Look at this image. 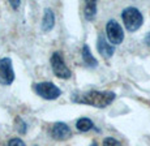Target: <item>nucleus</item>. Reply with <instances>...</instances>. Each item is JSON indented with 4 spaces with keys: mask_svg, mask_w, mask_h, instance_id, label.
Instances as JSON below:
<instances>
[{
    "mask_svg": "<svg viewBox=\"0 0 150 146\" xmlns=\"http://www.w3.org/2000/svg\"><path fill=\"white\" fill-rule=\"evenodd\" d=\"M115 98H116V94L114 91H99V90L73 93L71 95L72 102L80 103V104H89L97 108L107 107L115 101Z\"/></svg>",
    "mask_w": 150,
    "mask_h": 146,
    "instance_id": "obj_1",
    "label": "nucleus"
},
{
    "mask_svg": "<svg viewBox=\"0 0 150 146\" xmlns=\"http://www.w3.org/2000/svg\"><path fill=\"white\" fill-rule=\"evenodd\" d=\"M122 18L129 33H134L142 26L144 17L142 13L134 7H128L122 12Z\"/></svg>",
    "mask_w": 150,
    "mask_h": 146,
    "instance_id": "obj_2",
    "label": "nucleus"
},
{
    "mask_svg": "<svg viewBox=\"0 0 150 146\" xmlns=\"http://www.w3.org/2000/svg\"><path fill=\"white\" fill-rule=\"evenodd\" d=\"M50 63H51L52 72L56 77L63 78V80L71 78L72 72H71V69L67 67L64 59H63V55L60 52H54L52 56H51V59H50Z\"/></svg>",
    "mask_w": 150,
    "mask_h": 146,
    "instance_id": "obj_3",
    "label": "nucleus"
},
{
    "mask_svg": "<svg viewBox=\"0 0 150 146\" xmlns=\"http://www.w3.org/2000/svg\"><path fill=\"white\" fill-rule=\"evenodd\" d=\"M34 90H35V93L39 97H42L43 99H47V101H52V99H56L62 95V90L55 84H52V82H39V84H35Z\"/></svg>",
    "mask_w": 150,
    "mask_h": 146,
    "instance_id": "obj_4",
    "label": "nucleus"
},
{
    "mask_svg": "<svg viewBox=\"0 0 150 146\" xmlns=\"http://www.w3.org/2000/svg\"><path fill=\"white\" fill-rule=\"evenodd\" d=\"M106 33L110 44H120L124 41V31L120 24L115 20H110L106 25Z\"/></svg>",
    "mask_w": 150,
    "mask_h": 146,
    "instance_id": "obj_5",
    "label": "nucleus"
},
{
    "mask_svg": "<svg viewBox=\"0 0 150 146\" xmlns=\"http://www.w3.org/2000/svg\"><path fill=\"white\" fill-rule=\"evenodd\" d=\"M14 81V71L9 58L0 59V84L11 85Z\"/></svg>",
    "mask_w": 150,
    "mask_h": 146,
    "instance_id": "obj_6",
    "label": "nucleus"
},
{
    "mask_svg": "<svg viewBox=\"0 0 150 146\" xmlns=\"http://www.w3.org/2000/svg\"><path fill=\"white\" fill-rule=\"evenodd\" d=\"M51 136L56 141H64V140H68L71 137V129L65 123H55L52 129H51Z\"/></svg>",
    "mask_w": 150,
    "mask_h": 146,
    "instance_id": "obj_7",
    "label": "nucleus"
},
{
    "mask_svg": "<svg viewBox=\"0 0 150 146\" xmlns=\"http://www.w3.org/2000/svg\"><path fill=\"white\" fill-rule=\"evenodd\" d=\"M97 48H98V52H99L105 59H110L115 52V47L106 41V38H105L103 34H99V35H98Z\"/></svg>",
    "mask_w": 150,
    "mask_h": 146,
    "instance_id": "obj_8",
    "label": "nucleus"
},
{
    "mask_svg": "<svg viewBox=\"0 0 150 146\" xmlns=\"http://www.w3.org/2000/svg\"><path fill=\"white\" fill-rule=\"evenodd\" d=\"M55 25V15L52 12V9L46 8L45 13H43V18H42V30L43 31H50Z\"/></svg>",
    "mask_w": 150,
    "mask_h": 146,
    "instance_id": "obj_9",
    "label": "nucleus"
},
{
    "mask_svg": "<svg viewBox=\"0 0 150 146\" xmlns=\"http://www.w3.org/2000/svg\"><path fill=\"white\" fill-rule=\"evenodd\" d=\"M81 56H82L83 63H85L86 65H89V67L96 68L97 65H98V60L93 56V54H91V51H90V47H89L88 44H85V46L82 47Z\"/></svg>",
    "mask_w": 150,
    "mask_h": 146,
    "instance_id": "obj_10",
    "label": "nucleus"
},
{
    "mask_svg": "<svg viewBox=\"0 0 150 146\" xmlns=\"http://www.w3.org/2000/svg\"><path fill=\"white\" fill-rule=\"evenodd\" d=\"M83 16L88 21H93L97 16V1L96 0H90L86 1L85 9H83Z\"/></svg>",
    "mask_w": 150,
    "mask_h": 146,
    "instance_id": "obj_11",
    "label": "nucleus"
},
{
    "mask_svg": "<svg viewBox=\"0 0 150 146\" xmlns=\"http://www.w3.org/2000/svg\"><path fill=\"white\" fill-rule=\"evenodd\" d=\"M93 127H94L93 121H91L90 119H88V117H81V119H79L76 123V128H77V130H80V132H88Z\"/></svg>",
    "mask_w": 150,
    "mask_h": 146,
    "instance_id": "obj_12",
    "label": "nucleus"
},
{
    "mask_svg": "<svg viewBox=\"0 0 150 146\" xmlns=\"http://www.w3.org/2000/svg\"><path fill=\"white\" fill-rule=\"evenodd\" d=\"M103 146H122V144L116 138H114V137H107L103 141Z\"/></svg>",
    "mask_w": 150,
    "mask_h": 146,
    "instance_id": "obj_13",
    "label": "nucleus"
},
{
    "mask_svg": "<svg viewBox=\"0 0 150 146\" xmlns=\"http://www.w3.org/2000/svg\"><path fill=\"white\" fill-rule=\"evenodd\" d=\"M8 146H26L21 138H12L8 142Z\"/></svg>",
    "mask_w": 150,
    "mask_h": 146,
    "instance_id": "obj_14",
    "label": "nucleus"
},
{
    "mask_svg": "<svg viewBox=\"0 0 150 146\" xmlns=\"http://www.w3.org/2000/svg\"><path fill=\"white\" fill-rule=\"evenodd\" d=\"M16 123H18V132L21 134H24L25 132H26V124H25V123L22 121L20 117H17V119H16Z\"/></svg>",
    "mask_w": 150,
    "mask_h": 146,
    "instance_id": "obj_15",
    "label": "nucleus"
},
{
    "mask_svg": "<svg viewBox=\"0 0 150 146\" xmlns=\"http://www.w3.org/2000/svg\"><path fill=\"white\" fill-rule=\"evenodd\" d=\"M20 4H21V3H20L18 0H17V1H11V5H12V7L14 8V9H17V8L20 7Z\"/></svg>",
    "mask_w": 150,
    "mask_h": 146,
    "instance_id": "obj_16",
    "label": "nucleus"
},
{
    "mask_svg": "<svg viewBox=\"0 0 150 146\" xmlns=\"http://www.w3.org/2000/svg\"><path fill=\"white\" fill-rule=\"evenodd\" d=\"M145 43H146V46H149V47H150V33L145 37Z\"/></svg>",
    "mask_w": 150,
    "mask_h": 146,
    "instance_id": "obj_17",
    "label": "nucleus"
},
{
    "mask_svg": "<svg viewBox=\"0 0 150 146\" xmlns=\"http://www.w3.org/2000/svg\"><path fill=\"white\" fill-rule=\"evenodd\" d=\"M90 146H98V144H97L96 141H94V142H91V145H90Z\"/></svg>",
    "mask_w": 150,
    "mask_h": 146,
    "instance_id": "obj_18",
    "label": "nucleus"
}]
</instances>
